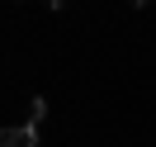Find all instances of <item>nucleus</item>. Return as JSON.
Masks as SVG:
<instances>
[{"label":"nucleus","mask_w":156,"mask_h":147,"mask_svg":"<svg viewBox=\"0 0 156 147\" xmlns=\"http://www.w3.org/2000/svg\"><path fill=\"white\" fill-rule=\"evenodd\" d=\"M43 5H48V10H62V5H66V0H43Z\"/></svg>","instance_id":"7ed1b4c3"},{"label":"nucleus","mask_w":156,"mask_h":147,"mask_svg":"<svg viewBox=\"0 0 156 147\" xmlns=\"http://www.w3.org/2000/svg\"><path fill=\"white\" fill-rule=\"evenodd\" d=\"M133 5H147V0H133Z\"/></svg>","instance_id":"20e7f679"},{"label":"nucleus","mask_w":156,"mask_h":147,"mask_svg":"<svg viewBox=\"0 0 156 147\" xmlns=\"http://www.w3.org/2000/svg\"><path fill=\"white\" fill-rule=\"evenodd\" d=\"M0 147H38V123H19L0 133Z\"/></svg>","instance_id":"f257e3e1"},{"label":"nucleus","mask_w":156,"mask_h":147,"mask_svg":"<svg viewBox=\"0 0 156 147\" xmlns=\"http://www.w3.org/2000/svg\"><path fill=\"white\" fill-rule=\"evenodd\" d=\"M43 114H48V100L33 95V100H29V123H43Z\"/></svg>","instance_id":"f03ea898"}]
</instances>
